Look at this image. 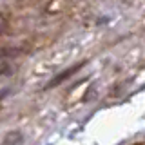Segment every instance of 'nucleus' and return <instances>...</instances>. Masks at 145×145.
I'll return each mask as SVG.
<instances>
[{
  "label": "nucleus",
  "mask_w": 145,
  "mask_h": 145,
  "mask_svg": "<svg viewBox=\"0 0 145 145\" xmlns=\"http://www.w3.org/2000/svg\"><path fill=\"white\" fill-rule=\"evenodd\" d=\"M133 145H145V142H138V143H133Z\"/></svg>",
  "instance_id": "1"
}]
</instances>
